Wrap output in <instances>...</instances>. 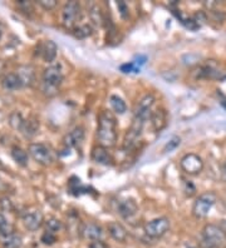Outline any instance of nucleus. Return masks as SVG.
Returning <instances> with one entry per match:
<instances>
[{
  "label": "nucleus",
  "mask_w": 226,
  "mask_h": 248,
  "mask_svg": "<svg viewBox=\"0 0 226 248\" xmlns=\"http://www.w3.org/2000/svg\"><path fill=\"white\" fill-rule=\"evenodd\" d=\"M97 142L104 148H112L117 143V122L108 110H103L98 115Z\"/></svg>",
  "instance_id": "obj_1"
},
{
  "label": "nucleus",
  "mask_w": 226,
  "mask_h": 248,
  "mask_svg": "<svg viewBox=\"0 0 226 248\" xmlns=\"http://www.w3.org/2000/svg\"><path fill=\"white\" fill-rule=\"evenodd\" d=\"M202 238L210 248H226V234L217 224H206L202 230Z\"/></svg>",
  "instance_id": "obj_2"
},
{
  "label": "nucleus",
  "mask_w": 226,
  "mask_h": 248,
  "mask_svg": "<svg viewBox=\"0 0 226 248\" xmlns=\"http://www.w3.org/2000/svg\"><path fill=\"white\" fill-rule=\"evenodd\" d=\"M217 197L212 192H206V193L200 194L192 206V215L196 218H206L210 213L211 208L216 203Z\"/></svg>",
  "instance_id": "obj_3"
},
{
  "label": "nucleus",
  "mask_w": 226,
  "mask_h": 248,
  "mask_svg": "<svg viewBox=\"0 0 226 248\" xmlns=\"http://www.w3.org/2000/svg\"><path fill=\"white\" fill-rule=\"evenodd\" d=\"M63 82V72L58 64L49 65L43 72V85L45 92H54L59 88V85Z\"/></svg>",
  "instance_id": "obj_4"
},
{
  "label": "nucleus",
  "mask_w": 226,
  "mask_h": 248,
  "mask_svg": "<svg viewBox=\"0 0 226 248\" xmlns=\"http://www.w3.org/2000/svg\"><path fill=\"white\" fill-rule=\"evenodd\" d=\"M81 18V5L78 1H68L62 10V23L67 29H74Z\"/></svg>",
  "instance_id": "obj_5"
},
{
  "label": "nucleus",
  "mask_w": 226,
  "mask_h": 248,
  "mask_svg": "<svg viewBox=\"0 0 226 248\" xmlns=\"http://www.w3.org/2000/svg\"><path fill=\"white\" fill-rule=\"evenodd\" d=\"M143 127H145V122L139 121V119L133 118L132 124H131L130 129L127 130L126 137L123 140V149L126 152L131 151L137 145V142L139 140L143 132Z\"/></svg>",
  "instance_id": "obj_6"
},
{
  "label": "nucleus",
  "mask_w": 226,
  "mask_h": 248,
  "mask_svg": "<svg viewBox=\"0 0 226 248\" xmlns=\"http://www.w3.org/2000/svg\"><path fill=\"white\" fill-rule=\"evenodd\" d=\"M170 230V219L166 217L155 218L147 222L145 226V233L151 238H161Z\"/></svg>",
  "instance_id": "obj_7"
},
{
  "label": "nucleus",
  "mask_w": 226,
  "mask_h": 248,
  "mask_svg": "<svg viewBox=\"0 0 226 248\" xmlns=\"http://www.w3.org/2000/svg\"><path fill=\"white\" fill-rule=\"evenodd\" d=\"M180 167L186 174L196 176L204 170V160L201 159L200 155H195V153H189V155L181 158Z\"/></svg>",
  "instance_id": "obj_8"
},
{
  "label": "nucleus",
  "mask_w": 226,
  "mask_h": 248,
  "mask_svg": "<svg viewBox=\"0 0 226 248\" xmlns=\"http://www.w3.org/2000/svg\"><path fill=\"white\" fill-rule=\"evenodd\" d=\"M29 155L36 163L42 166H49L53 162V155L48 145L43 143H33L29 145Z\"/></svg>",
  "instance_id": "obj_9"
},
{
  "label": "nucleus",
  "mask_w": 226,
  "mask_h": 248,
  "mask_svg": "<svg viewBox=\"0 0 226 248\" xmlns=\"http://www.w3.org/2000/svg\"><path fill=\"white\" fill-rule=\"evenodd\" d=\"M155 102L156 99L152 94H146L137 104V108L135 110V118L146 123L152 115V107H154Z\"/></svg>",
  "instance_id": "obj_10"
},
{
  "label": "nucleus",
  "mask_w": 226,
  "mask_h": 248,
  "mask_svg": "<svg viewBox=\"0 0 226 248\" xmlns=\"http://www.w3.org/2000/svg\"><path fill=\"white\" fill-rule=\"evenodd\" d=\"M200 76L209 79H224L226 77V70L223 69L217 62L210 61L200 68Z\"/></svg>",
  "instance_id": "obj_11"
},
{
  "label": "nucleus",
  "mask_w": 226,
  "mask_h": 248,
  "mask_svg": "<svg viewBox=\"0 0 226 248\" xmlns=\"http://www.w3.org/2000/svg\"><path fill=\"white\" fill-rule=\"evenodd\" d=\"M23 223H24L25 228L32 232L38 231L44 223V217H43L40 211H32L23 216Z\"/></svg>",
  "instance_id": "obj_12"
},
{
  "label": "nucleus",
  "mask_w": 226,
  "mask_h": 248,
  "mask_svg": "<svg viewBox=\"0 0 226 248\" xmlns=\"http://www.w3.org/2000/svg\"><path fill=\"white\" fill-rule=\"evenodd\" d=\"M85 128L83 127H75L74 129L70 130V133L67 134L64 138V144L67 148H75L83 143L85 140Z\"/></svg>",
  "instance_id": "obj_13"
},
{
  "label": "nucleus",
  "mask_w": 226,
  "mask_h": 248,
  "mask_svg": "<svg viewBox=\"0 0 226 248\" xmlns=\"http://www.w3.org/2000/svg\"><path fill=\"white\" fill-rule=\"evenodd\" d=\"M90 157H92L93 162H96L97 164H102V166H111L112 162H113V158H112L108 149L101 147V145H97L92 149Z\"/></svg>",
  "instance_id": "obj_14"
},
{
  "label": "nucleus",
  "mask_w": 226,
  "mask_h": 248,
  "mask_svg": "<svg viewBox=\"0 0 226 248\" xmlns=\"http://www.w3.org/2000/svg\"><path fill=\"white\" fill-rule=\"evenodd\" d=\"M117 211L121 217L127 219V218L133 217L136 213L139 212V206H137V203H136L135 200L127 198V200L120 202V204L117 207Z\"/></svg>",
  "instance_id": "obj_15"
},
{
  "label": "nucleus",
  "mask_w": 226,
  "mask_h": 248,
  "mask_svg": "<svg viewBox=\"0 0 226 248\" xmlns=\"http://www.w3.org/2000/svg\"><path fill=\"white\" fill-rule=\"evenodd\" d=\"M39 50L40 57L44 59V62L52 63V62L55 59V57H57L58 46L53 40H47V42H44L43 44H40Z\"/></svg>",
  "instance_id": "obj_16"
},
{
  "label": "nucleus",
  "mask_w": 226,
  "mask_h": 248,
  "mask_svg": "<svg viewBox=\"0 0 226 248\" xmlns=\"http://www.w3.org/2000/svg\"><path fill=\"white\" fill-rule=\"evenodd\" d=\"M81 234L85 237L86 239L97 241V239H101V237L103 236V230L100 224L89 222V223H86L85 226L82 227Z\"/></svg>",
  "instance_id": "obj_17"
},
{
  "label": "nucleus",
  "mask_w": 226,
  "mask_h": 248,
  "mask_svg": "<svg viewBox=\"0 0 226 248\" xmlns=\"http://www.w3.org/2000/svg\"><path fill=\"white\" fill-rule=\"evenodd\" d=\"M1 85H3V88L5 91H18V89L24 87V83H23L19 74L9 73V74H6V76L3 77V79H1Z\"/></svg>",
  "instance_id": "obj_18"
},
{
  "label": "nucleus",
  "mask_w": 226,
  "mask_h": 248,
  "mask_svg": "<svg viewBox=\"0 0 226 248\" xmlns=\"http://www.w3.org/2000/svg\"><path fill=\"white\" fill-rule=\"evenodd\" d=\"M107 228H108L109 236L115 239V241L121 243L126 242L127 237H128V233H127V230L122 226V224L118 223V222H111Z\"/></svg>",
  "instance_id": "obj_19"
},
{
  "label": "nucleus",
  "mask_w": 226,
  "mask_h": 248,
  "mask_svg": "<svg viewBox=\"0 0 226 248\" xmlns=\"http://www.w3.org/2000/svg\"><path fill=\"white\" fill-rule=\"evenodd\" d=\"M1 245L4 248H20L23 245V239L17 233H10L8 236L1 237Z\"/></svg>",
  "instance_id": "obj_20"
},
{
  "label": "nucleus",
  "mask_w": 226,
  "mask_h": 248,
  "mask_svg": "<svg viewBox=\"0 0 226 248\" xmlns=\"http://www.w3.org/2000/svg\"><path fill=\"white\" fill-rule=\"evenodd\" d=\"M38 129H39V122L35 121V119H28L24 122V125H23L20 132L27 138H32V137L35 136Z\"/></svg>",
  "instance_id": "obj_21"
},
{
  "label": "nucleus",
  "mask_w": 226,
  "mask_h": 248,
  "mask_svg": "<svg viewBox=\"0 0 226 248\" xmlns=\"http://www.w3.org/2000/svg\"><path fill=\"white\" fill-rule=\"evenodd\" d=\"M151 119H152V124H154V128L156 132H160V130L166 125V121H167L165 110H162V109L152 113Z\"/></svg>",
  "instance_id": "obj_22"
},
{
  "label": "nucleus",
  "mask_w": 226,
  "mask_h": 248,
  "mask_svg": "<svg viewBox=\"0 0 226 248\" xmlns=\"http://www.w3.org/2000/svg\"><path fill=\"white\" fill-rule=\"evenodd\" d=\"M12 158L15 163L21 167H25L28 164V153L20 147H14L12 149Z\"/></svg>",
  "instance_id": "obj_23"
},
{
  "label": "nucleus",
  "mask_w": 226,
  "mask_h": 248,
  "mask_svg": "<svg viewBox=\"0 0 226 248\" xmlns=\"http://www.w3.org/2000/svg\"><path fill=\"white\" fill-rule=\"evenodd\" d=\"M109 104H111L112 109L115 110L116 114H124L127 110V106L124 103V100L118 95H111L109 97Z\"/></svg>",
  "instance_id": "obj_24"
},
{
  "label": "nucleus",
  "mask_w": 226,
  "mask_h": 248,
  "mask_svg": "<svg viewBox=\"0 0 226 248\" xmlns=\"http://www.w3.org/2000/svg\"><path fill=\"white\" fill-rule=\"evenodd\" d=\"M73 31H74V35L77 36V38H79V39H85V38H88V36H90L93 34V29H92V27L88 24L78 25V27H75Z\"/></svg>",
  "instance_id": "obj_25"
},
{
  "label": "nucleus",
  "mask_w": 226,
  "mask_h": 248,
  "mask_svg": "<svg viewBox=\"0 0 226 248\" xmlns=\"http://www.w3.org/2000/svg\"><path fill=\"white\" fill-rule=\"evenodd\" d=\"M44 224H45V228H47V231H48V232L54 233V234L57 232H59V231L63 228V224H62V222H60L59 219L55 217L48 218L47 221H44Z\"/></svg>",
  "instance_id": "obj_26"
},
{
  "label": "nucleus",
  "mask_w": 226,
  "mask_h": 248,
  "mask_svg": "<svg viewBox=\"0 0 226 248\" xmlns=\"http://www.w3.org/2000/svg\"><path fill=\"white\" fill-rule=\"evenodd\" d=\"M25 119L23 118V115L18 112H14L9 115V124L14 129L21 130L23 125H24Z\"/></svg>",
  "instance_id": "obj_27"
},
{
  "label": "nucleus",
  "mask_w": 226,
  "mask_h": 248,
  "mask_svg": "<svg viewBox=\"0 0 226 248\" xmlns=\"http://www.w3.org/2000/svg\"><path fill=\"white\" fill-rule=\"evenodd\" d=\"M10 233H13L12 224H10L9 221L4 217V215L0 213V238L8 236Z\"/></svg>",
  "instance_id": "obj_28"
},
{
  "label": "nucleus",
  "mask_w": 226,
  "mask_h": 248,
  "mask_svg": "<svg viewBox=\"0 0 226 248\" xmlns=\"http://www.w3.org/2000/svg\"><path fill=\"white\" fill-rule=\"evenodd\" d=\"M89 16L90 19L96 23V24L101 25L103 23V16H102V13H101L100 8L97 5H92L89 8Z\"/></svg>",
  "instance_id": "obj_29"
},
{
  "label": "nucleus",
  "mask_w": 226,
  "mask_h": 248,
  "mask_svg": "<svg viewBox=\"0 0 226 248\" xmlns=\"http://www.w3.org/2000/svg\"><path fill=\"white\" fill-rule=\"evenodd\" d=\"M40 241H42L44 245L47 246H52V245H54L55 242H57V236H55L54 233H52V232H44L42 234V238H40Z\"/></svg>",
  "instance_id": "obj_30"
},
{
  "label": "nucleus",
  "mask_w": 226,
  "mask_h": 248,
  "mask_svg": "<svg viewBox=\"0 0 226 248\" xmlns=\"http://www.w3.org/2000/svg\"><path fill=\"white\" fill-rule=\"evenodd\" d=\"M120 69L121 72H123V73H139V67H137L133 62L122 64V65L120 67Z\"/></svg>",
  "instance_id": "obj_31"
},
{
  "label": "nucleus",
  "mask_w": 226,
  "mask_h": 248,
  "mask_svg": "<svg viewBox=\"0 0 226 248\" xmlns=\"http://www.w3.org/2000/svg\"><path fill=\"white\" fill-rule=\"evenodd\" d=\"M117 8L122 18L127 19L130 16V10H128V6H127V4L124 1H117Z\"/></svg>",
  "instance_id": "obj_32"
},
{
  "label": "nucleus",
  "mask_w": 226,
  "mask_h": 248,
  "mask_svg": "<svg viewBox=\"0 0 226 248\" xmlns=\"http://www.w3.org/2000/svg\"><path fill=\"white\" fill-rule=\"evenodd\" d=\"M0 208L3 209V211H5V212H10L13 209L12 201H10L8 197L1 198V200H0Z\"/></svg>",
  "instance_id": "obj_33"
},
{
  "label": "nucleus",
  "mask_w": 226,
  "mask_h": 248,
  "mask_svg": "<svg viewBox=\"0 0 226 248\" xmlns=\"http://www.w3.org/2000/svg\"><path fill=\"white\" fill-rule=\"evenodd\" d=\"M39 5L42 6L43 9L52 10L57 6V1H55V0H40Z\"/></svg>",
  "instance_id": "obj_34"
},
{
  "label": "nucleus",
  "mask_w": 226,
  "mask_h": 248,
  "mask_svg": "<svg viewBox=\"0 0 226 248\" xmlns=\"http://www.w3.org/2000/svg\"><path fill=\"white\" fill-rule=\"evenodd\" d=\"M180 142H181V140L178 138V137H174V138H172V140L169 142V144L165 147V152L174 151V149H175L177 145H180Z\"/></svg>",
  "instance_id": "obj_35"
},
{
  "label": "nucleus",
  "mask_w": 226,
  "mask_h": 248,
  "mask_svg": "<svg viewBox=\"0 0 226 248\" xmlns=\"http://www.w3.org/2000/svg\"><path fill=\"white\" fill-rule=\"evenodd\" d=\"M89 248H108L107 243L103 242L102 239H97V241H92L88 246Z\"/></svg>",
  "instance_id": "obj_36"
},
{
  "label": "nucleus",
  "mask_w": 226,
  "mask_h": 248,
  "mask_svg": "<svg viewBox=\"0 0 226 248\" xmlns=\"http://www.w3.org/2000/svg\"><path fill=\"white\" fill-rule=\"evenodd\" d=\"M217 226H219V227H220L221 230L224 231V233L226 234V219H221V221L219 222V224H217Z\"/></svg>",
  "instance_id": "obj_37"
},
{
  "label": "nucleus",
  "mask_w": 226,
  "mask_h": 248,
  "mask_svg": "<svg viewBox=\"0 0 226 248\" xmlns=\"http://www.w3.org/2000/svg\"><path fill=\"white\" fill-rule=\"evenodd\" d=\"M4 188H5V185H4V182L1 181V178H0V191H1V189H4Z\"/></svg>",
  "instance_id": "obj_38"
},
{
  "label": "nucleus",
  "mask_w": 226,
  "mask_h": 248,
  "mask_svg": "<svg viewBox=\"0 0 226 248\" xmlns=\"http://www.w3.org/2000/svg\"><path fill=\"white\" fill-rule=\"evenodd\" d=\"M1 34H3V31H1V27H0V38H1Z\"/></svg>",
  "instance_id": "obj_39"
}]
</instances>
